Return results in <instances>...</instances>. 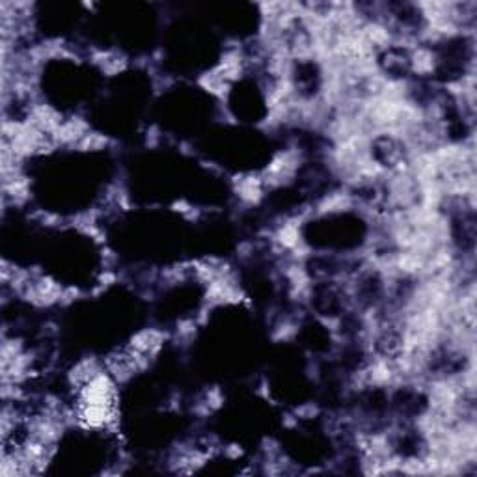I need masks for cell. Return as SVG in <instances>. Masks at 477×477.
<instances>
[{"label":"cell","mask_w":477,"mask_h":477,"mask_svg":"<svg viewBox=\"0 0 477 477\" xmlns=\"http://www.w3.org/2000/svg\"><path fill=\"white\" fill-rule=\"evenodd\" d=\"M88 131H92L90 123L82 116H70L63 119L62 125L58 127L50 139L58 148H73Z\"/></svg>","instance_id":"obj_5"},{"label":"cell","mask_w":477,"mask_h":477,"mask_svg":"<svg viewBox=\"0 0 477 477\" xmlns=\"http://www.w3.org/2000/svg\"><path fill=\"white\" fill-rule=\"evenodd\" d=\"M198 321L194 319H181L176 325V330H174V339L177 341V345H190L194 341L196 334H198Z\"/></svg>","instance_id":"obj_14"},{"label":"cell","mask_w":477,"mask_h":477,"mask_svg":"<svg viewBox=\"0 0 477 477\" xmlns=\"http://www.w3.org/2000/svg\"><path fill=\"white\" fill-rule=\"evenodd\" d=\"M105 371V364H101L99 360L94 356H84L77 362L70 371H68V384H70L73 389H79L88 384L92 378H95L99 373Z\"/></svg>","instance_id":"obj_7"},{"label":"cell","mask_w":477,"mask_h":477,"mask_svg":"<svg viewBox=\"0 0 477 477\" xmlns=\"http://www.w3.org/2000/svg\"><path fill=\"white\" fill-rule=\"evenodd\" d=\"M112 139H108L107 134H103L99 131H88L84 136H82L75 145L73 150L82 151V153H88V151H103L108 150L112 145Z\"/></svg>","instance_id":"obj_12"},{"label":"cell","mask_w":477,"mask_h":477,"mask_svg":"<svg viewBox=\"0 0 477 477\" xmlns=\"http://www.w3.org/2000/svg\"><path fill=\"white\" fill-rule=\"evenodd\" d=\"M168 339V334L161 330V328H142L139 332L131 336L127 347H131L132 351H139L142 354H148V356L155 362L157 356L161 354L164 347V341Z\"/></svg>","instance_id":"obj_3"},{"label":"cell","mask_w":477,"mask_h":477,"mask_svg":"<svg viewBox=\"0 0 477 477\" xmlns=\"http://www.w3.org/2000/svg\"><path fill=\"white\" fill-rule=\"evenodd\" d=\"M116 282H118V274H116L112 269L101 270V274L97 276V282H95L94 295H101L103 291H107V289L112 287Z\"/></svg>","instance_id":"obj_17"},{"label":"cell","mask_w":477,"mask_h":477,"mask_svg":"<svg viewBox=\"0 0 477 477\" xmlns=\"http://www.w3.org/2000/svg\"><path fill=\"white\" fill-rule=\"evenodd\" d=\"M172 211L179 213L185 220H190V222H196L200 219V209H196L192 203H189L187 200H177L172 203Z\"/></svg>","instance_id":"obj_16"},{"label":"cell","mask_w":477,"mask_h":477,"mask_svg":"<svg viewBox=\"0 0 477 477\" xmlns=\"http://www.w3.org/2000/svg\"><path fill=\"white\" fill-rule=\"evenodd\" d=\"M282 423L285 429H295L296 425H298V418H296L295 414H285L283 416Z\"/></svg>","instance_id":"obj_23"},{"label":"cell","mask_w":477,"mask_h":477,"mask_svg":"<svg viewBox=\"0 0 477 477\" xmlns=\"http://www.w3.org/2000/svg\"><path fill=\"white\" fill-rule=\"evenodd\" d=\"M293 414L298 420H312V418H317L321 414V408L317 403H304V405H301V407L293 410Z\"/></svg>","instance_id":"obj_19"},{"label":"cell","mask_w":477,"mask_h":477,"mask_svg":"<svg viewBox=\"0 0 477 477\" xmlns=\"http://www.w3.org/2000/svg\"><path fill=\"white\" fill-rule=\"evenodd\" d=\"M296 334H298V325H296V321L285 317V319H280L276 325H274L272 332H270V339H272L274 343H287V341H293V339L296 338Z\"/></svg>","instance_id":"obj_13"},{"label":"cell","mask_w":477,"mask_h":477,"mask_svg":"<svg viewBox=\"0 0 477 477\" xmlns=\"http://www.w3.org/2000/svg\"><path fill=\"white\" fill-rule=\"evenodd\" d=\"M356 205V200L354 196L349 192V190H334L330 194L323 196L317 203L314 205V214H334V213H343V211H351L352 207Z\"/></svg>","instance_id":"obj_9"},{"label":"cell","mask_w":477,"mask_h":477,"mask_svg":"<svg viewBox=\"0 0 477 477\" xmlns=\"http://www.w3.org/2000/svg\"><path fill=\"white\" fill-rule=\"evenodd\" d=\"M26 121H30L32 125L38 127L39 131L45 132L47 136H52L58 127L62 125L63 118L54 107L36 101V103H30V110H28Z\"/></svg>","instance_id":"obj_4"},{"label":"cell","mask_w":477,"mask_h":477,"mask_svg":"<svg viewBox=\"0 0 477 477\" xmlns=\"http://www.w3.org/2000/svg\"><path fill=\"white\" fill-rule=\"evenodd\" d=\"M245 63L246 57L245 52H243V49H241L238 45H232V47H227L226 52L222 54L219 65H216V70H219L220 75L224 77V79L232 84V82H235L237 79L243 77V73H245Z\"/></svg>","instance_id":"obj_8"},{"label":"cell","mask_w":477,"mask_h":477,"mask_svg":"<svg viewBox=\"0 0 477 477\" xmlns=\"http://www.w3.org/2000/svg\"><path fill=\"white\" fill-rule=\"evenodd\" d=\"M222 453L226 455L227 458H232V460H237V458L243 457V447L238 446V444H230V446L222 447Z\"/></svg>","instance_id":"obj_22"},{"label":"cell","mask_w":477,"mask_h":477,"mask_svg":"<svg viewBox=\"0 0 477 477\" xmlns=\"http://www.w3.org/2000/svg\"><path fill=\"white\" fill-rule=\"evenodd\" d=\"M205 407L211 410V412H216L222 405H224V392L220 386H213V388H207L203 392V396L200 399Z\"/></svg>","instance_id":"obj_15"},{"label":"cell","mask_w":477,"mask_h":477,"mask_svg":"<svg viewBox=\"0 0 477 477\" xmlns=\"http://www.w3.org/2000/svg\"><path fill=\"white\" fill-rule=\"evenodd\" d=\"M161 139H163V134H161L157 125H151L150 129L145 131V145H148V148H157Z\"/></svg>","instance_id":"obj_21"},{"label":"cell","mask_w":477,"mask_h":477,"mask_svg":"<svg viewBox=\"0 0 477 477\" xmlns=\"http://www.w3.org/2000/svg\"><path fill=\"white\" fill-rule=\"evenodd\" d=\"M302 163V153L296 148H287V150L278 151L270 163L265 166L261 172L265 189H280L287 187L289 183L295 181L296 172Z\"/></svg>","instance_id":"obj_1"},{"label":"cell","mask_w":477,"mask_h":477,"mask_svg":"<svg viewBox=\"0 0 477 477\" xmlns=\"http://www.w3.org/2000/svg\"><path fill=\"white\" fill-rule=\"evenodd\" d=\"M198 84H200L205 92H209V94L214 95V97L220 101L227 99L230 88H232V84H230L224 77L220 75L216 68L211 71H205V73H201V75L198 77Z\"/></svg>","instance_id":"obj_11"},{"label":"cell","mask_w":477,"mask_h":477,"mask_svg":"<svg viewBox=\"0 0 477 477\" xmlns=\"http://www.w3.org/2000/svg\"><path fill=\"white\" fill-rule=\"evenodd\" d=\"M410 57H408V63H410V71L414 75L425 77L434 73L436 70V57L434 52L425 45H418L412 50H408Z\"/></svg>","instance_id":"obj_10"},{"label":"cell","mask_w":477,"mask_h":477,"mask_svg":"<svg viewBox=\"0 0 477 477\" xmlns=\"http://www.w3.org/2000/svg\"><path fill=\"white\" fill-rule=\"evenodd\" d=\"M81 296H82L81 289L75 287V285H68V287H63L62 296H60V304H58V306L68 308V306H71V304H75Z\"/></svg>","instance_id":"obj_20"},{"label":"cell","mask_w":477,"mask_h":477,"mask_svg":"<svg viewBox=\"0 0 477 477\" xmlns=\"http://www.w3.org/2000/svg\"><path fill=\"white\" fill-rule=\"evenodd\" d=\"M232 189L238 201L246 207H256L265 198V185L261 174H238L232 177Z\"/></svg>","instance_id":"obj_2"},{"label":"cell","mask_w":477,"mask_h":477,"mask_svg":"<svg viewBox=\"0 0 477 477\" xmlns=\"http://www.w3.org/2000/svg\"><path fill=\"white\" fill-rule=\"evenodd\" d=\"M32 220H36L38 224H41V226L45 227H60L62 226V222H65V220H63L62 216H58L57 213H49V211H43V209H39V211H36V213L32 214Z\"/></svg>","instance_id":"obj_18"},{"label":"cell","mask_w":477,"mask_h":477,"mask_svg":"<svg viewBox=\"0 0 477 477\" xmlns=\"http://www.w3.org/2000/svg\"><path fill=\"white\" fill-rule=\"evenodd\" d=\"M90 60L107 77L119 75L129 68V58L118 49H94L90 52Z\"/></svg>","instance_id":"obj_6"}]
</instances>
